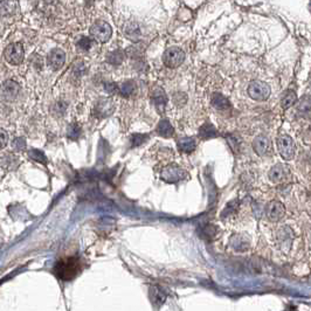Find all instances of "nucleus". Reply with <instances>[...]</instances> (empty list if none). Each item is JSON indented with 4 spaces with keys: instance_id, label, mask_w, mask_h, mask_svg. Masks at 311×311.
I'll list each match as a JSON object with an SVG mask.
<instances>
[{
    "instance_id": "1",
    "label": "nucleus",
    "mask_w": 311,
    "mask_h": 311,
    "mask_svg": "<svg viewBox=\"0 0 311 311\" xmlns=\"http://www.w3.org/2000/svg\"><path fill=\"white\" fill-rule=\"evenodd\" d=\"M80 260L78 257H68L66 260H61L55 264L54 272L58 279L63 281H70L74 277L78 276L80 273Z\"/></svg>"
},
{
    "instance_id": "2",
    "label": "nucleus",
    "mask_w": 311,
    "mask_h": 311,
    "mask_svg": "<svg viewBox=\"0 0 311 311\" xmlns=\"http://www.w3.org/2000/svg\"><path fill=\"white\" fill-rule=\"evenodd\" d=\"M276 144L277 150L284 161H290L294 158L296 153V146H295L294 140L289 135H280L277 137Z\"/></svg>"
},
{
    "instance_id": "3",
    "label": "nucleus",
    "mask_w": 311,
    "mask_h": 311,
    "mask_svg": "<svg viewBox=\"0 0 311 311\" xmlns=\"http://www.w3.org/2000/svg\"><path fill=\"white\" fill-rule=\"evenodd\" d=\"M90 35L98 42H108L113 35L112 26L104 20H97L90 27Z\"/></svg>"
},
{
    "instance_id": "4",
    "label": "nucleus",
    "mask_w": 311,
    "mask_h": 311,
    "mask_svg": "<svg viewBox=\"0 0 311 311\" xmlns=\"http://www.w3.org/2000/svg\"><path fill=\"white\" fill-rule=\"evenodd\" d=\"M248 95L251 98L257 102H263L267 101L270 96V87L266 82L262 81H252L248 85Z\"/></svg>"
},
{
    "instance_id": "5",
    "label": "nucleus",
    "mask_w": 311,
    "mask_h": 311,
    "mask_svg": "<svg viewBox=\"0 0 311 311\" xmlns=\"http://www.w3.org/2000/svg\"><path fill=\"white\" fill-rule=\"evenodd\" d=\"M185 60L184 51L179 47L168 48L163 54V62L169 68H177Z\"/></svg>"
},
{
    "instance_id": "6",
    "label": "nucleus",
    "mask_w": 311,
    "mask_h": 311,
    "mask_svg": "<svg viewBox=\"0 0 311 311\" xmlns=\"http://www.w3.org/2000/svg\"><path fill=\"white\" fill-rule=\"evenodd\" d=\"M25 57V52L21 44H11L8 45L5 49V58L8 63L13 64V66H18L23 62Z\"/></svg>"
},
{
    "instance_id": "7",
    "label": "nucleus",
    "mask_w": 311,
    "mask_h": 311,
    "mask_svg": "<svg viewBox=\"0 0 311 311\" xmlns=\"http://www.w3.org/2000/svg\"><path fill=\"white\" fill-rule=\"evenodd\" d=\"M253 149L257 156L268 157L272 155L273 145L270 138L266 135H260L253 141Z\"/></svg>"
},
{
    "instance_id": "8",
    "label": "nucleus",
    "mask_w": 311,
    "mask_h": 311,
    "mask_svg": "<svg viewBox=\"0 0 311 311\" xmlns=\"http://www.w3.org/2000/svg\"><path fill=\"white\" fill-rule=\"evenodd\" d=\"M186 177V172L178 165H169L162 171V179L166 183H178Z\"/></svg>"
},
{
    "instance_id": "9",
    "label": "nucleus",
    "mask_w": 311,
    "mask_h": 311,
    "mask_svg": "<svg viewBox=\"0 0 311 311\" xmlns=\"http://www.w3.org/2000/svg\"><path fill=\"white\" fill-rule=\"evenodd\" d=\"M289 177H290V172H289V169L284 164H276L269 171V179L274 184L287 183Z\"/></svg>"
},
{
    "instance_id": "10",
    "label": "nucleus",
    "mask_w": 311,
    "mask_h": 311,
    "mask_svg": "<svg viewBox=\"0 0 311 311\" xmlns=\"http://www.w3.org/2000/svg\"><path fill=\"white\" fill-rule=\"evenodd\" d=\"M266 214L267 218L273 223H277L284 217L285 214V207L281 201H277V200H273L266 207Z\"/></svg>"
},
{
    "instance_id": "11",
    "label": "nucleus",
    "mask_w": 311,
    "mask_h": 311,
    "mask_svg": "<svg viewBox=\"0 0 311 311\" xmlns=\"http://www.w3.org/2000/svg\"><path fill=\"white\" fill-rule=\"evenodd\" d=\"M113 112H115V104L109 98L100 100L94 107V115L98 118H106V117L112 116Z\"/></svg>"
},
{
    "instance_id": "12",
    "label": "nucleus",
    "mask_w": 311,
    "mask_h": 311,
    "mask_svg": "<svg viewBox=\"0 0 311 311\" xmlns=\"http://www.w3.org/2000/svg\"><path fill=\"white\" fill-rule=\"evenodd\" d=\"M20 91V85L13 80H7L2 83L0 88V95L6 101H13L18 97Z\"/></svg>"
},
{
    "instance_id": "13",
    "label": "nucleus",
    "mask_w": 311,
    "mask_h": 311,
    "mask_svg": "<svg viewBox=\"0 0 311 311\" xmlns=\"http://www.w3.org/2000/svg\"><path fill=\"white\" fill-rule=\"evenodd\" d=\"M48 66L53 70H58L63 67L66 62V53L60 48H55L51 51V53L47 57Z\"/></svg>"
},
{
    "instance_id": "14",
    "label": "nucleus",
    "mask_w": 311,
    "mask_h": 311,
    "mask_svg": "<svg viewBox=\"0 0 311 311\" xmlns=\"http://www.w3.org/2000/svg\"><path fill=\"white\" fill-rule=\"evenodd\" d=\"M229 245L235 252L243 253L251 247V240L248 235H245V234H234L229 240Z\"/></svg>"
},
{
    "instance_id": "15",
    "label": "nucleus",
    "mask_w": 311,
    "mask_h": 311,
    "mask_svg": "<svg viewBox=\"0 0 311 311\" xmlns=\"http://www.w3.org/2000/svg\"><path fill=\"white\" fill-rule=\"evenodd\" d=\"M292 239H294V233H292L291 229L287 226L280 227L279 230L276 232V241L279 243L280 248H290Z\"/></svg>"
},
{
    "instance_id": "16",
    "label": "nucleus",
    "mask_w": 311,
    "mask_h": 311,
    "mask_svg": "<svg viewBox=\"0 0 311 311\" xmlns=\"http://www.w3.org/2000/svg\"><path fill=\"white\" fill-rule=\"evenodd\" d=\"M151 100L155 104L157 112L163 115L165 112L166 103H168V96H166L165 91L162 88H155L151 92Z\"/></svg>"
},
{
    "instance_id": "17",
    "label": "nucleus",
    "mask_w": 311,
    "mask_h": 311,
    "mask_svg": "<svg viewBox=\"0 0 311 311\" xmlns=\"http://www.w3.org/2000/svg\"><path fill=\"white\" fill-rule=\"evenodd\" d=\"M177 145L180 152L191 153L196 150L197 141L195 138H192V137H183L178 141Z\"/></svg>"
},
{
    "instance_id": "18",
    "label": "nucleus",
    "mask_w": 311,
    "mask_h": 311,
    "mask_svg": "<svg viewBox=\"0 0 311 311\" xmlns=\"http://www.w3.org/2000/svg\"><path fill=\"white\" fill-rule=\"evenodd\" d=\"M17 7V0H0V17L14 14Z\"/></svg>"
},
{
    "instance_id": "19",
    "label": "nucleus",
    "mask_w": 311,
    "mask_h": 311,
    "mask_svg": "<svg viewBox=\"0 0 311 311\" xmlns=\"http://www.w3.org/2000/svg\"><path fill=\"white\" fill-rule=\"evenodd\" d=\"M157 134L164 138H170L173 136L174 129L171 125V123L169 119H162V121L158 123V127H157Z\"/></svg>"
},
{
    "instance_id": "20",
    "label": "nucleus",
    "mask_w": 311,
    "mask_h": 311,
    "mask_svg": "<svg viewBox=\"0 0 311 311\" xmlns=\"http://www.w3.org/2000/svg\"><path fill=\"white\" fill-rule=\"evenodd\" d=\"M212 106L218 110H226L230 107V102L228 101V98L225 97L223 94L214 92L213 96H212Z\"/></svg>"
},
{
    "instance_id": "21",
    "label": "nucleus",
    "mask_w": 311,
    "mask_h": 311,
    "mask_svg": "<svg viewBox=\"0 0 311 311\" xmlns=\"http://www.w3.org/2000/svg\"><path fill=\"white\" fill-rule=\"evenodd\" d=\"M199 137L202 140H211V138L217 137L218 130L211 123H205L204 125H201L199 129Z\"/></svg>"
},
{
    "instance_id": "22",
    "label": "nucleus",
    "mask_w": 311,
    "mask_h": 311,
    "mask_svg": "<svg viewBox=\"0 0 311 311\" xmlns=\"http://www.w3.org/2000/svg\"><path fill=\"white\" fill-rule=\"evenodd\" d=\"M150 296H151V300H152V302H153V304H156L157 307L162 306V304L164 303L165 300H166L165 291L163 290L162 288L157 287V285H155V287H151Z\"/></svg>"
},
{
    "instance_id": "23",
    "label": "nucleus",
    "mask_w": 311,
    "mask_h": 311,
    "mask_svg": "<svg viewBox=\"0 0 311 311\" xmlns=\"http://www.w3.org/2000/svg\"><path fill=\"white\" fill-rule=\"evenodd\" d=\"M297 102V95L294 90H287L283 94L281 98V107L282 109L287 110L289 108L294 107L295 103Z\"/></svg>"
},
{
    "instance_id": "24",
    "label": "nucleus",
    "mask_w": 311,
    "mask_h": 311,
    "mask_svg": "<svg viewBox=\"0 0 311 311\" xmlns=\"http://www.w3.org/2000/svg\"><path fill=\"white\" fill-rule=\"evenodd\" d=\"M124 34L129 40H131V41H134V42H137L138 40L141 39V29L138 28L137 24L130 23L125 26Z\"/></svg>"
},
{
    "instance_id": "25",
    "label": "nucleus",
    "mask_w": 311,
    "mask_h": 311,
    "mask_svg": "<svg viewBox=\"0 0 311 311\" xmlns=\"http://www.w3.org/2000/svg\"><path fill=\"white\" fill-rule=\"evenodd\" d=\"M135 90H136V83L134 81H127L118 87V92L123 97H130Z\"/></svg>"
},
{
    "instance_id": "26",
    "label": "nucleus",
    "mask_w": 311,
    "mask_h": 311,
    "mask_svg": "<svg viewBox=\"0 0 311 311\" xmlns=\"http://www.w3.org/2000/svg\"><path fill=\"white\" fill-rule=\"evenodd\" d=\"M123 60H124V53H123L122 51H119V49L112 52V53L108 54V57H107L108 62L113 64V66H118V64H121L123 62Z\"/></svg>"
},
{
    "instance_id": "27",
    "label": "nucleus",
    "mask_w": 311,
    "mask_h": 311,
    "mask_svg": "<svg viewBox=\"0 0 311 311\" xmlns=\"http://www.w3.org/2000/svg\"><path fill=\"white\" fill-rule=\"evenodd\" d=\"M28 157L30 159H33L34 162L41 163V164H47L48 163L47 157H46L45 153L40 150H36V149L30 150L28 152Z\"/></svg>"
},
{
    "instance_id": "28",
    "label": "nucleus",
    "mask_w": 311,
    "mask_h": 311,
    "mask_svg": "<svg viewBox=\"0 0 311 311\" xmlns=\"http://www.w3.org/2000/svg\"><path fill=\"white\" fill-rule=\"evenodd\" d=\"M147 140H149V136H147V135L134 134L130 137V144H131V146H138V145H141V144L145 143Z\"/></svg>"
},
{
    "instance_id": "29",
    "label": "nucleus",
    "mask_w": 311,
    "mask_h": 311,
    "mask_svg": "<svg viewBox=\"0 0 311 311\" xmlns=\"http://www.w3.org/2000/svg\"><path fill=\"white\" fill-rule=\"evenodd\" d=\"M1 164L6 166L7 169H12L13 168L12 165L18 164V158L14 155H10V153H8V155H6L1 158Z\"/></svg>"
},
{
    "instance_id": "30",
    "label": "nucleus",
    "mask_w": 311,
    "mask_h": 311,
    "mask_svg": "<svg viewBox=\"0 0 311 311\" xmlns=\"http://www.w3.org/2000/svg\"><path fill=\"white\" fill-rule=\"evenodd\" d=\"M238 207H239V201H238V199H234L233 201H230L229 204L227 205L226 207H225L224 212H223V217H228V215L233 214L234 212H235L236 209H238Z\"/></svg>"
},
{
    "instance_id": "31",
    "label": "nucleus",
    "mask_w": 311,
    "mask_h": 311,
    "mask_svg": "<svg viewBox=\"0 0 311 311\" xmlns=\"http://www.w3.org/2000/svg\"><path fill=\"white\" fill-rule=\"evenodd\" d=\"M92 46V40L87 36H82L78 41V47L82 51H89Z\"/></svg>"
},
{
    "instance_id": "32",
    "label": "nucleus",
    "mask_w": 311,
    "mask_h": 311,
    "mask_svg": "<svg viewBox=\"0 0 311 311\" xmlns=\"http://www.w3.org/2000/svg\"><path fill=\"white\" fill-rule=\"evenodd\" d=\"M80 135H81V128H80L78 124H72L68 128V137L70 138V140H73V141L78 140V138L80 137Z\"/></svg>"
},
{
    "instance_id": "33",
    "label": "nucleus",
    "mask_w": 311,
    "mask_h": 311,
    "mask_svg": "<svg viewBox=\"0 0 311 311\" xmlns=\"http://www.w3.org/2000/svg\"><path fill=\"white\" fill-rule=\"evenodd\" d=\"M173 101L178 107H181V106H184L185 103H186L187 97H186V95L184 94V92H177V94H174Z\"/></svg>"
},
{
    "instance_id": "34",
    "label": "nucleus",
    "mask_w": 311,
    "mask_h": 311,
    "mask_svg": "<svg viewBox=\"0 0 311 311\" xmlns=\"http://www.w3.org/2000/svg\"><path fill=\"white\" fill-rule=\"evenodd\" d=\"M13 146L17 151H24L26 149V141H25V138L23 137L17 138V140L13 141Z\"/></svg>"
},
{
    "instance_id": "35",
    "label": "nucleus",
    "mask_w": 311,
    "mask_h": 311,
    "mask_svg": "<svg viewBox=\"0 0 311 311\" xmlns=\"http://www.w3.org/2000/svg\"><path fill=\"white\" fill-rule=\"evenodd\" d=\"M7 141H8V135L7 132L2 129H0V150L4 149V147L7 145Z\"/></svg>"
},
{
    "instance_id": "36",
    "label": "nucleus",
    "mask_w": 311,
    "mask_h": 311,
    "mask_svg": "<svg viewBox=\"0 0 311 311\" xmlns=\"http://www.w3.org/2000/svg\"><path fill=\"white\" fill-rule=\"evenodd\" d=\"M106 90L110 94H115V92H118V85L115 83H106Z\"/></svg>"
},
{
    "instance_id": "37",
    "label": "nucleus",
    "mask_w": 311,
    "mask_h": 311,
    "mask_svg": "<svg viewBox=\"0 0 311 311\" xmlns=\"http://www.w3.org/2000/svg\"><path fill=\"white\" fill-rule=\"evenodd\" d=\"M54 110L55 113H57V115H62V113H64V110H66V106H64L63 103H57L54 107Z\"/></svg>"
},
{
    "instance_id": "38",
    "label": "nucleus",
    "mask_w": 311,
    "mask_h": 311,
    "mask_svg": "<svg viewBox=\"0 0 311 311\" xmlns=\"http://www.w3.org/2000/svg\"><path fill=\"white\" fill-rule=\"evenodd\" d=\"M85 64L83 63H79V64H76L75 67H74V73L76 74V75H81V74H83L85 73Z\"/></svg>"
}]
</instances>
